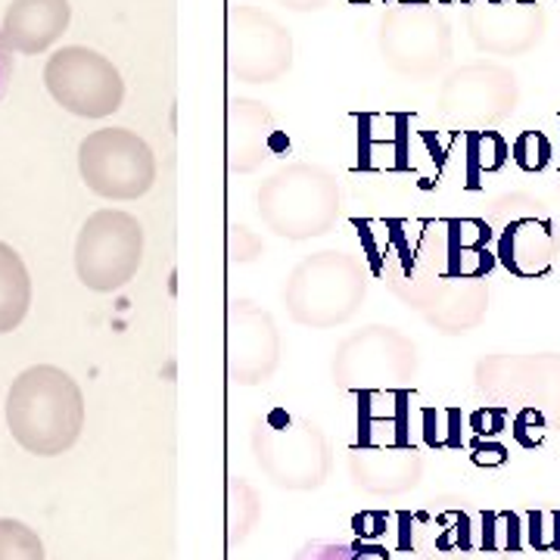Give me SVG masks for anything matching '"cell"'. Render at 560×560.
<instances>
[{
    "instance_id": "cell-1",
    "label": "cell",
    "mask_w": 560,
    "mask_h": 560,
    "mask_svg": "<svg viewBox=\"0 0 560 560\" xmlns=\"http://www.w3.org/2000/svg\"><path fill=\"white\" fill-rule=\"evenodd\" d=\"M7 427L28 455L57 458L84 430L81 386L57 364L22 371L7 393Z\"/></svg>"
},
{
    "instance_id": "cell-2",
    "label": "cell",
    "mask_w": 560,
    "mask_h": 560,
    "mask_svg": "<svg viewBox=\"0 0 560 560\" xmlns=\"http://www.w3.org/2000/svg\"><path fill=\"white\" fill-rule=\"evenodd\" d=\"M342 209L340 180L315 162H287L256 190L261 224L280 241H315L337 228Z\"/></svg>"
},
{
    "instance_id": "cell-3",
    "label": "cell",
    "mask_w": 560,
    "mask_h": 560,
    "mask_svg": "<svg viewBox=\"0 0 560 560\" xmlns=\"http://www.w3.org/2000/svg\"><path fill=\"white\" fill-rule=\"evenodd\" d=\"M249 448L265 480L287 492H315L334 470V448L318 420L283 405L253 420Z\"/></svg>"
},
{
    "instance_id": "cell-4",
    "label": "cell",
    "mask_w": 560,
    "mask_h": 560,
    "mask_svg": "<svg viewBox=\"0 0 560 560\" xmlns=\"http://www.w3.org/2000/svg\"><path fill=\"white\" fill-rule=\"evenodd\" d=\"M368 296V271L349 249H320L293 265L280 287L287 315L312 330L352 320Z\"/></svg>"
},
{
    "instance_id": "cell-5",
    "label": "cell",
    "mask_w": 560,
    "mask_h": 560,
    "mask_svg": "<svg viewBox=\"0 0 560 560\" xmlns=\"http://www.w3.org/2000/svg\"><path fill=\"white\" fill-rule=\"evenodd\" d=\"M418 368V342L408 334L393 324H364L337 342L330 377L342 393L408 389Z\"/></svg>"
},
{
    "instance_id": "cell-6",
    "label": "cell",
    "mask_w": 560,
    "mask_h": 560,
    "mask_svg": "<svg viewBox=\"0 0 560 560\" xmlns=\"http://www.w3.org/2000/svg\"><path fill=\"white\" fill-rule=\"evenodd\" d=\"M377 47L383 62L401 79H433L452 62V25L430 3H396L381 16Z\"/></svg>"
},
{
    "instance_id": "cell-7",
    "label": "cell",
    "mask_w": 560,
    "mask_h": 560,
    "mask_svg": "<svg viewBox=\"0 0 560 560\" xmlns=\"http://www.w3.org/2000/svg\"><path fill=\"white\" fill-rule=\"evenodd\" d=\"M143 261V224L131 212L101 209L81 224L75 241V271L94 293L128 287Z\"/></svg>"
},
{
    "instance_id": "cell-8",
    "label": "cell",
    "mask_w": 560,
    "mask_h": 560,
    "mask_svg": "<svg viewBox=\"0 0 560 560\" xmlns=\"http://www.w3.org/2000/svg\"><path fill=\"white\" fill-rule=\"evenodd\" d=\"M224 60L231 79L243 84H278L290 75L296 47L283 22L256 3H234L228 10Z\"/></svg>"
},
{
    "instance_id": "cell-9",
    "label": "cell",
    "mask_w": 560,
    "mask_h": 560,
    "mask_svg": "<svg viewBox=\"0 0 560 560\" xmlns=\"http://www.w3.org/2000/svg\"><path fill=\"white\" fill-rule=\"evenodd\" d=\"M79 172L103 200H138L156 184V156L138 131L101 128L81 140Z\"/></svg>"
},
{
    "instance_id": "cell-10",
    "label": "cell",
    "mask_w": 560,
    "mask_h": 560,
    "mask_svg": "<svg viewBox=\"0 0 560 560\" xmlns=\"http://www.w3.org/2000/svg\"><path fill=\"white\" fill-rule=\"evenodd\" d=\"M44 84L57 106L81 119H106L125 101V81L113 60L81 44L62 47L47 60Z\"/></svg>"
},
{
    "instance_id": "cell-11",
    "label": "cell",
    "mask_w": 560,
    "mask_h": 560,
    "mask_svg": "<svg viewBox=\"0 0 560 560\" xmlns=\"http://www.w3.org/2000/svg\"><path fill=\"white\" fill-rule=\"evenodd\" d=\"M521 103L517 75L492 60L467 62L442 81L436 113L460 128H492L504 121Z\"/></svg>"
},
{
    "instance_id": "cell-12",
    "label": "cell",
    "mask_w": 560,
    "mask_h": 560,
    "mask_svg": "<svg viewBox=\"0 0 560 560\" xmlns=\"http://www.w3.org/2000/svg\"><path fill=\"white\" fill-rule=\"evenodd\" d=\"M283 340L278 320L253 300H234L228 308L224 364L234 386H261L275 377Z\"/></svg>"
},
{
    "instance_id": "cell-13",
    "label": "cell",
    "mask_w": 560,
    "mask_h": 560,
    "mask_svg": "<svg viewBox=\"0 0 560 560\" xmlns=\"http://www.w3.org/2000/svg\"><path fill=\"white\" fill-rule=\"evenodd\" d=\"M418 256L440 278L486 280L495 268V253L489 249L492 228L482 219L420 221Z\"/></svg>"
},
{
    "instance_id": "cell-14",
    "label": "cell",
    "mask_w": 560,
    "mask_h": 560,
    "mask_svg": "<svg viewBox=\"0 0 560 560\" xmlns=\"http://www.w3.org/2000/svg\"><path fill=\"white\" fill-rule=\"evenodd\" d=\"M548 28V16L539 0H511V3H470L467 7V35L474 47L489 57H523L539 47Z\"/></svg>"
},
{
    "instance_id": "cell-15",
    "label": "cell",
    "mask_w": 560,
    "mask_h": 560,
    "mask_svg": "<svg viewBox=\"0 0 560 560\" xmlns=\"http://www.w3.org/2000/svg\"><path fill=\"white\" fill-rule=\"evenodd\" d=\"M474 381L489 399L560 405V355H492L477 364Z\"/></svg>"
},
{
    "instance_id": "cell-16",
    "label": "cell",
    "mask_w": 560,
    "mask_h": 560,
    "mask_svg": "<svg viewBox=\"0 0 560 560\" xmlns=\"http://www.w3.org/2000/svg\"><path fill=\"white\" fill-rule=\"evenodd\" d=\"M352 486L368 495H405L423 480V458L415 445H355L349 452Z\"/></svg>"
},
{
    "instance_id": "cell-17",
    "label": "cell",
    "mask_w": 560,
    "mask_h": 560,
    "mask_svg": "<svg viewBox=\"0 0 560 560\" xmlns=\"http://www.w3.org/2000/svg\"><path fill=\"white\" fill-rule=\"evenodd\" d=\"M278 135V119L271 106L253 97H234L228 106V168L234 175H253L271 156V140Z\"/></svg>"
},
{
    "instance_id": "cell-18",
    "label": "cell",
    "mask_w": 560,
    "mask_h": 560,
    "mask_svg": "<svg viewBox=\"0 0 560 560\" xmlns=\"http://www.w3.org/2000/svg\"><path fill=\"white\" fill-rule=\"evenodd\" d=\"M495 259L514 278H545L558 261L555 224L548 219H539V215H521V219L508 221L499 234Z\"/></svg>"
},
{
    "instance_id": "cell-19",
    "label": "cell",
    "mask_w": 560,
    "mask_h": 560,
    "mask_svg": "<svg viewBox=\"0 0 560 560\" xmlns=\"http://www.w3.org/2000/svg\"><path fill=\"white\" fill-rule=\"evenodd\" d=\"M72 22L69 0H13L3 13V38L20 54H44Z\"/></svg>"
},
{
    "instance_id": "cell-20",
    "label": "cell",
    "mask_w": 560,
    "mask_h": 560,
    "mask_svg": "<svg viewBox=\"0 0 560 560\" xmlns=\"http://www.w3.org/2000/svg\"><path fill=\"white\" fill-rule=\"evenodd\" d=\"M415 548L423 560H467L474 555V517L464 508H423L415 514Z\"/></svg>"
},
{
    "instance_id": "cell-21",
    "label": "cell",
    "mask_w": 560,
    "mask_h": 560,
    "mask_svg": "<svg viewBox=\"0 0 560 560\" xmlns=\"http://www.w3.org/2000/svg\"><path fill=\"white\" fill-rule=\"evenodd\" d=\"M408 389H374L359 393V445H411L405 401Z\"/></svg>"
},
{
    "instance_id": "cell-22",
    "label": "cell",
    "mask_w": 560,
    "mask_h": 560,
    "mask_svg": "<svg viewBox=\"0 0 560 560\" xmlns=\"http://www.w3.org/2000/svg\"><path fill=\"white\" fill-rule=\"evenodd\" d=\"M32 305V278L22 256L0 241V334H13Z\"/></svg>"
},
{
    "instance_id": "cell-23",
    "label": "cell",
    "mask_w": 560,
    "mask_h": 560,
    "mask_svg": "<svg viewBox=\"0 0 560 560\" xmlns=\"http://www.w3.org/2000/svg\"><path fill=\"white\" fill-rule=\"evenodd\" d=\"M464 162H467V187L477 190L482 175H495L504 168V162L511 160V143L501 138L499 131H464Z\"/></svg>"
},
{
    "instance_id": "cell-24",
    "label": "cell",
    "mask_w": 560,
    "mask_h": 560,
    "mask_svg": "<svg viewBox=\"0 0 560 560\" xmlns=\"http://www.w3.org/2000/svg\"><path fill=\"white\" fill-rule=\"evenodd\" d=\"M261 521V501L259 492L243 480L234 477L228 482V545H243L253 536V529Z\"/></svg>"
},
{
    "instance_id": "cell-25",
    "label": "cell",
    "mask_w": 560,
    "mask_h": 560,
    "mask_svg": "<svg viewBox=\"0 0 560 560\" xmlns=\"http://www.w3.org/2000/svg\"><path fill=\"white\" fill-rule=\"evenodd\" d=\"M420 430L427 436L430 448H460V427H464V415L460 408H423L420 411Z\"/></svg>"
},
{
    "instance_id": "cell-26",
    "label": "cell",
    "mask_w": 560,
    "mask_h": 560,
    "mask_svg": "<svg viewBox=\"0 0 560 560\" xmlns=\"http://www.w3.org/2000/svg\"><path fill=\"white\" fill-rule=\"evenodd\" d=\"M0 560H44V541L22 521L0 517Z\"/></svg>"
},
{
    "instance_id": "cell-27",
    "label": "cell",
    "mask_w": 560,
    "mask_h": 560,
    "mask_svg": "<svg viewBox=\"0 0 560 560\" xmlns=\"http://www.w3.org/2000/svg\"><path fill=\"white\" fill-rule=\"evenodd\" d=\"M511 160L526 175H539L555 160V143L545 131H521L511 143Z\"/></svg>"
},
{
    "instance_id": "cell-28",
    "label": "cell",
    "mask_w": 560,
    "mask_h": 560,
    "mask_svg": "<svg viewBox=\"0 0 560 560\" xmlns=\"http://www.w3.org/2000/svg\"><path fill=\"white\" fill-rule=\"evenodd\" d=\"M293 560H389V551L381 545H368V541H308L296 551Z\"/></svg>"
},
{
    "instance_id": "cell-29",
    "label": "cell",
    "mask_w": 560,
    "mask_h": 560,
    "mask_svg": "<svg viewBox=\"0 0 560 560\" xmlns=\"http://www.w3.org/2000/svg\"><path fill=\"white\" fill-rule=\"evenodd\" d=\"M523 533L536 555H560V508L529 511Z\"/></svg>"
},
{
    "instance_id": "cell-30",
    "label": "cell",
    "mask_w": 560,
    "mask_h": 560,
    "mask_svg": "<svg viewBox=\"0 0 560 560\" xmlns=\"http://www.w3.org/2000/svg\"><path fill=\"white\" fill-rule=\"evenodd\" d=\"M511 433L514 440L521 442L523 448H536L548 436V420H545V411L536 408V405H523L521 411L511 418Z\"/></svg>"
},
{
    "instance_id": "cell-31",
    "label": "cell",
    "mask_w": 560,
    "mask_h": 560,
    "mask_svg": "<svg viewBox=\"0 0 560 560\" xmlns=\"http://www.w3.org/2000/svg\"><path fill=\"white\" fill-rule=\"evenodd\" d=\"M261 237L256 231H249L246 224H231L228 228V256L234 265H249L261 256Z\"/></svg>"
},
{
    "instance_id": "cell-32",
    "label": "cell",
    "mask_w": 560,
    "mask_h": 560,
    "mask_svg": "<svg viewBox=\"0 0 560 560\" xmlns=\"http://www.w3.org/2000/svg\"><path fill=\"white\" fill-rule=\"evenodd\" d=\"M508 418H511L508 405H482L467 418V423L477 436H499L508 430Z\"/></svg>"
},
{
    "instance_id": "cell-33",
    "label": "cell",
    "mask_w": 560,
    "mask_h": 560,
    "mask_svg": "<svg viewBox=\"0 0 560 560\" xmlns=\"http://www.w3.org/2000/svg\"><path fill=\"white\" fill-rule=\"evenodd\" d=\"M13 72H16V57H13V47H10V40L3 38V28H0V101L7 97Z\"/></svg>"
},
{
    "instance_id": "cell-34",
    "label": "cell",
    "mask_w": 560,
    "mask_h": 560,
    "mask_svg": "<svg viewBox=\"0 0 560 560\" xmlns=\"http://www.w3.org/2000/svg\"><path fill=\"white\" fill-rule=\"evenodd\" d=\"M504 460H508V448L499 442H480L474 448V464H480V467H501Z\"/></svg>"
},
{
    "instance_id": "cell-35",
    "label": "cell",
    "mask_w": 560,
    "mask_h": 560,
    "mask_svg": "<svg viewBox=\"0 0 560 560\" xmlns=\"http://www.w3.org/2000/svg\"><path fill=\"white\" fill-rule=\"evenodd\" d=\"M271 3H278L290 13H320L324 7H330V0H271Z\"/></svg>"
},
{
    "instance_id": "cell-36",
    "label": "cell",
    "mask_w": 560,
    "mask_h": 560,
    "mask_svg": "<svg viewBox=\"0 0 560 560\" xmlns=\"http://www.w3.org/2000/svg\"><path fill=\"white\" fill-rule=\"evenodd\" d=\"M436 3H455V0H436ZM460 3H467V7H470L474 0H460Z\"/></svg>"
},
{
    "instance_id": "cell-37",
    "label": "cell",
    "mask_w": 560,
    "mask_h": 560,
    "mask_svg": "<svg viewBox=\"0 0 560 560\" xmlns=\"http://www.w3.org/2000/svg\"><path fill=\"white\" fill-rule=\"evenodd\" d=\"M482 3H511V0H482Z\"/></svg>"
}]
</instances>
